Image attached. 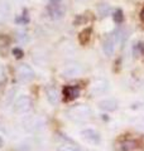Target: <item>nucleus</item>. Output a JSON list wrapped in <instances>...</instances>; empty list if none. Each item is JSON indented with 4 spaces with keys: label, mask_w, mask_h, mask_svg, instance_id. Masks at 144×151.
<instances>
[{
    "label": "nucleus",
    "mask_w": 144,
    "mask_h": 151,
    "mask_svg": "<svg viewBox=\"0 0 144 151\" xmlns=\"http://www.w3.org/2000/svg\"><path fill=\"white\" fill-rule=\"evenodd\" d=\"M67 115L71 120L73 121H77V122H85L90 120L92 117V111L91 108L86 105H77V106H73L71 107Z\"/></svg>",
    "instance_id": "obj_1"
},
{
    "label": "nucleus",
    "mask_w": 144,
    "mask_h": 151,
    "mask_svg": "<svg viewBox=\"0 0 144 151\" xmlns=\"http://www.w3.org/2000/svg\"><path fill=\"white\" fill-rule=\"evenodd\" d=\"M119 38H120V32H118V30L110 33L109 35L104 38L103 49H104V53L108 57L114 54L115 49H116V45L119 44Z\"/></svg>",
    "instance_id": "obj_2"
},
{
    "label": "nucleus",
    "mask_w": 144,
    "mask_h": 151,
    "mask_svg": "<svg viewBox=\"0 0 144 151\" xmlns=\"http://www.w3.org/2000/svg\"><path fill=\"white\" fill-rule=\"evenodd\" d=\"M32 100L29 96H25V94H22L19 96L15 102H14V112L18 113V115H25L32 110Z\"/></svg>",
    "instance_id": "obj_3"
},
{
    "label": "nucleus",
    "mask_w": 144,
    "mask_h": 151,
    "mask_svg": "<svg viewBox=\"0 0 144 151\" xmlns=\"http://www.w3.org/2000/svg\"><path fill=\"white\" fill-rule=\"evenodd\" d=\"M15 72H17L18 78L20 79L22 82H31L32 79H34V77H36L34 69H33L31 65L27 64V63L19 64Z\"/></svg>",
    "instance_id": "obj_4"
},
{
    "label": "nucleus",
    "mask_w": 144,
    "mask_h": 151,
    "mask_svg": "<svg viewBox=\"0 0 144 151\" xmlns=\"http://www.w3.org/2000/svg\"><path fill=\"white\" fill-rule=\"evenodd\" d=\"M82 72H84V67H82V65H81L80 63L72 62V63H68L63 68V70H62V74H63L66 78H75V77H77V76H80Z\"/></svg>",
    "instance_id": "obj_5"
},
{
    "label": "nucleus",
    "mask_w": 144,
    "mask_h": 151,
    "mask_svg": "<svg viewBox=\"0 0 144 151\" xmlns=\"http://www.w3.org/2000/svg\"><path fill=\"white\" fill-rule=\"evenodd\" d=\"M108 88H109V82L104 78H99L91 84V93L94 96H100V94H104L106 92Z\"/></svg>",
    "instance_id": "obj_6"
},
{
    "label": "nucleus",
    "mask_w": 144,
    "mask_h": 151,
    "mask_svg": "<svg viewBox=\"0 0 144 151\" xmlns=\"http://www.w3.org/2000/svg\"><path fill=\"white\" fill-rule=\"evenodd\" d=\"M81 137H82L85 141H87L89 144L92 145H97L100 144V135L97 131H95L94 129H85L81 131Z\"/></svg>",
    "instance_id": "obj_7"
},
{
    "label": "nucleus",
    "mask_w": 144,
    "mask_h": 151,
    "mask_svg": "<svg viewBox=\"0 0 144 151\" xmlns=\"http://www.w3.org/2000/svg\"><path fill=\"white\" fill-rule=\"evenodd\" d=\"M139 145L134 140H124L116 145V151H138Z\"/></svg>",
    "instance_id": "obj_8"
},
{
    "label": "nucleus",
    "mask_w": 144,
    "mask_h": 151,
    "mask_svg": "<svg viewBox=\"0 0 144 151\" xmlns=\"http://www.w3.org/2000/svg\"><path fill=\"white\" fill-rule=\"evenodd\" d=\"M99 107L101 108L103 111L106 112H113L118 108V102L114 100V98H105L99 102Z\"/></svg>",
    "instance_id": "obj_9"
},
{
    "label": "nucleus",
    "mask_w": 144,
    "mask_h": 151,
    "mask_svg": "<svg viewBox=\"0 0 144 151\" xmlns=\"http://www.w3.org/2000/svg\"><path fill=\"white\" fill-rule=\"evenodd\" d=\"M63 94H65L66 100H68V101L75 100V98H77L79 94H80V88L76 87V86H68L63 89Z\"/></svg>",
    "instance_id": "obj_10"
},
{
    "label": "nucleus",
    "mask_w": 144,
    "mask_h": 151,
    "mask_svg": "<svg viewBox=\"0 0 144 151\" xmlns=\"http://www.w3.org/2000/svg\"><path fill=\"white\" fill-rule=\"evenodd\" d=\"M47 100L52 105H57L58 103V91L55 87L47 88Z\"/></svg>",
    "instance_id": "obj_11"
},
{
    "label": "nucleus",
    "mask_w": 144,
    "mask_h": 151,
    "mask_svg": "<svg viewBox=\"0 0 144 151\" xmlns=\"http://www.w3.org/2000/svg\"><path fill=\"white\" fill-rule=\"evenodd\" d=\"M9 12H10V5H9L7 1L0 3V23L4 22L8 18Z\"/></svg>",
    "instance_id": "obj_12"
},
{
    "label": "nucleus",
    "mask_w": 144,
    "mask_h": 151,
    "mask_svg": "<svg viewBox=\"0 0 144 151\" xmlns=\"http://www.w3.org/2000/svg\"><path fill=\"white\" fill-rule=\"evenodd\" d=\"M130 125H132L133 127H135L137 130L144 132V116L133 117V119L130 120Z\"/></svg>",
    "instance_id": "obj_13"
},
{
    "label": "nucleus",
    "mask_w": 144,
    "mask_h": 151,
    "mask_svg": "<svg viewBox=\"0 0 144 151\" xmlns=\"http://www.w3.org/2000/svg\"><path fill=\"white\" fill-rule=\"evenodd\" d=\"M58 151H82L79 146H75V145H70V144H65V145H61L58 147Z\"/></svg>",
    "instance_id": "obj_14"
},
{
    "label": "nucleus",
    "mask_w": 144,
    "mask_h": 151,
    "mask_svg": "<svg viewBox=\"0 0 144 151\" xmlns=\"http://www.w3.org/2000/svg\"><path fill=\"white\" fill-rule=\"evenodd\" d=\"M51 15H53V18H61L63 15V9H61L60 4L53 5V10H51Z\"/></svg>",
    "instance_id": "obj_15"
},
{
    "label": "nucleus",
    "mask_w": 144,
    "mask_h": 151,
    "mask_svg": "<svg viewBox=\"0 0 144 151\" xmlns=\"http://www.w3.org/2000/svg\"><path fill=\"white\" fill-rule=\"evenodd\" d=\"M5 82H7V73H5V69H4V67L0 64V87H1Z\"/></svg>",
    "instance_id": "obj_16"
},
{
    "label": "nucleus",
    "mask_w": 144,
    "mask_h": 151,
    "mask_svg": "<svg viewBox=\"0 0 144 151\" xmlns=\"http://www.w3.org/2000/svg\"><path fill=\"white\" fill-rule=\"evenodd\" d=\"M49 1H51L52 4H53V5H57V4H58V3L61 1V0H49Z\"/></svg>",
    "instance_id": "obj_17"
},
{
    "label": "nucleus",
    "mask_w": 144,
    "mask_h": 151,
    "mask_svg": "<svg viewBox=\"0 0 144 151\" xmlns=\"http://www.w3.org/2000/svg\"><path fill=\"white\" fill-rule=\"evenodd\" d=\"M3 146V140H1V137H0V147Z\"/></svg>",
    "instance_id": "obj_18"
}]
</instances>
